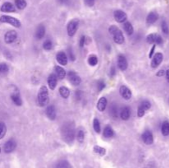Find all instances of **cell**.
<instances>
[{"label":"cell","instance_id":"obj_1","mask_svg":"<svg viewBox=\"0 0 169 168\" xmlns=\"http://www.w3.org/2000/svg\"><path fill=\"white\" fill-rule=\"evenodd\" d=\"M63 139L69 143H72L75 137V129L72 123H67L63 126L61 130Z\"/></svg>","mask_w":169,"mask_h":168},{"label":"cell","instance_id":"obj_2","mask_svg":"<svg viewBox=\"0 0 169 168\" xmlns=\"http://www.w3.org/2000/svg\"><path fill=\"white\" fill-rule=\"evenodd\" d=\"M37 102L40 106H46L49 103V92L46 86H42L37 95Z\"/></svg>","mask_w":169,"mask_h":168},{"label":"cell","instance_id":"obj_3","mask_svg":"<svg viewBox=\"0 0 169 168\" xmlns=\"http://www.w3.org/2000/svg\"><path fill=\"white\" fill-rule=\"evenodd\" d=\"M109 33L113 36V40L115 43L118 44H121L125 41V38L123 35L122 31L116 26H111L109 27Z\"/></svg>","mask_w":169,"mask_h":168},{"label":"cell","instance_id":"obj_4","mask_svg":"<svg viewBox=\"0 0 169 168\" xmlns=\"http://www.w3.org/2000/svg\"><path fill=\"white\" fill-rule=\"evenodd\" d=\"M0 22L2 23H8L12 25V27H21V21L17 19V18H13V17H10V16H7V15H3L2 17H0Z\"/></svg>","mask_w":169,"mask_h":168},{"label":"cell","instance_id":"obj_5","mask_svg":"<svg viewBox=\"0 0 169 168\" xmlns=\"http://www.w3.org/2000/svg\"><path fill=\"white\" fill-rule=\"evenodd\" d=\"M79 22L78 19H73L69 22L67 26V32L69 36H73L75 35L78 27H79Z\"/></svg>","mask_w":169,"mask_h":168},{"label":"cell","instance_id":"obj_6","mask_svg":"<svg viewBox=\"0 0 169 168\" xmlns=\"http://www.w3.org/2000/svg\"><path fill=\"white\" fill-rule=\"evenodd\" d=\"M150 107H151V103L149 102V100H144L143 102H141V104L138 107V116L140 118L143 117L144 114H145V112L148 110L150 109Z\"/></svg>","mask_w":169,"mask_h":168},{"label":"cell","instance_id":"obj_7","mask_svg":"<svg viewBox=\"0 0 169 168\" xmlns=\"http://www.w3.org/2000/svg\"><path fill=\"white\" fill-rule=\"evenodd\" d=\"M68 79L73 85L78 86L81 83V77L79 75L73 71H70L68 74Z\"/></svg>","mask_w":169,"mask_h":168},{"label":"cell","instance_id":"obj_8","mask_svg":"<svg viewBox=\"0 0 169 168\" xmlns=\"http://www.w3.org/2000/svg\"><path fill=\"white\" fill-rule=\"evenodd\" d=\"M147 42L149 44H163V41L161 35H157V34H150L147 36Z\"/></svg>","mask_w":169,"mask_h":168},{"label":"cell","instance_id":"obj_9","mask_svg":"<svg viewBox=\"0 0 169 168\" xmlns=\"http://www.w3.org/2000/svg\"><path fill=\"white\" fill-rule=\"evenodd\" d=\"M17 147V143L14 139H9L8 141H7L3 147V150L6 153H10L15 150V148Z\"/></svg>","mask_w":169,"mask_h":168},{"label":"cell","instance_id":"obj_10","mask_svg":"<svg viewBox=\"0 0 169 168\" xmlns=\"http://www.w3.org/2000/svg\"><path fill=\"white\" fill-rule=\"evenodd\" d=\"M114 18L117 22L122 23V22H125L127 20V15L125 12H123L121 10H117L114 12Z\"/></svg>","mask_w":169,"mask_h":168},{"label":"cell","instance_id":"obj_11","mask_svg":"<svg viewBox=\"0 0 169 168\" xmlns=\"http://www.w3.org/2000/svg\"><path fill=\"white\" fill-rule=\"evenodd\" d=\"M18 38V34L15 31H9L4 35V41L7 44H12Z\"/></svg>","mask_w":169,"mask_h":168},{"label":"cell","instance_id":"obj_12","mask_svg":"<svg viewBox=\"0 0 169 168\" xmlns=\"http://www.w3.org/2000/svg\"><path fill=\"white\" fill-rule=\"evenodd\" d=\"M117 65H118V68L121 71L126 70V68L128 67V62H127V59H126L125 56L122 55V54H120L118 56Z\"/></svg>","mask_w":169,"mask_h":168},{"label":"cell","instance_id":"obj_13","mask_svg":"<svg viewBox=\"0 0 169 168\" xmlns=\"http://www.w3.org/2000/svg\"><path fill=\"white\" fill-rule=\"evenodd\" d=\"M163 54L162 53H157L155 54L154 55V58L152 59V62H151V67L152 68H157L159 66L162 61H163Z\"/></svg>","mask_w":169,"mask_h":168},{"label":"cell","instance_id":"obj_14","mask_svg":"<svg viewBox=\"0 0 169 168\" xmlns=\"http://www.w3.org/2000/svg\"><path fill=\"white\" fill-rule=\"evenodd\" d=\"M142 139L144 143L147 145H150L154 143V136L153 133L149 130H146L145 132H144L142 134Z\"/></svg>","mask_w":169,"mask_h":168},{"label":"cell","instance_id":"obj_15","mask_svg":"<svg viewBox=\"0 0 169 168\" xmlns=\"http://www.w3.org/2000/svg\"><path fill=\"white\" fill-rule=\"evenodd\" d=\"M120 94L125 100H130L132 96L131 91L126 86H121L120 87Z\"/></svg>","mask_w":169,"mask_h":168},{"label":"cell","instance_id":"obj_16","mask_svg":"<svg viewBox=\"0 0 169 168\" xmlns=\"http://www.w3.org/2000/svg\"><path fill=\"white\" fill-rule=\"evenodd\" d=\"M56 60L57 62L61 65H67L68 64V56L64 51H59L56 54Z\"/></svg>","mask_w":169,"mask_h":168},{"label":"cell","instance_id":"obj_17","mask_svg":"<svg viewBox=\"0 0 169 168\" xmlns=\"http://www.w3.org/2000/svg\"><path fill=\"white\" fill-rule=\"evenodd\" d=\"M46 114L47 117L51 120H56V107L53 106V105H50L46 108Z\"/></svg>","mask_w":169,"mask_h":168},{"label":"cell","instance_id":"obj_18","mask_svg":"<svg viewBox=\"0 0 169 168\" xmlns=\"http://www.w3.org/2000/svg\"><path fill=\"white\" fill-rule=\"evenodd\" d=\"M48 85H49V87H50L51 90H55V88L56 87V85H57V77L56 76L55 74H50V76L48 77Z\"/></svg>","mask_w":169,"mask_h":168},{"label":"cell","instance_id":"obj_19","mask_svg":"<svg viewBox=\"0 0 169 168\" xmlns=\"http://www.w3.org/2000/svg\"><path fill=\"white\" fill-rule=\"evenodd\" d=\"M120 118L122 119L123 120H128L130 117V109L128 106H125L123 107L120 112Z\"/></svg>","mask_w":169,"mask_h":168},{"label":"cell","instance_id":"obj_20","mask_svg":"<svg viewBox=\"0 0 169 168\" xmlns=\"http://www.w3.org/2000/svg\"><path fill=\"white\" fill-rule=\"evenodd\" d=\"M1 11L3 12H14L16 11L14 5L12 3L7 2L4 3L1 7Z\"/></svg>","mask_w":169,"mask_h":168},{"label":"cell","instance_id":"obj_21","mask_svg":"<svg viewBox=\"0 0 169 168\" xmlns=\"http://www.w3.org/2000/svg\"><path fill=\"white\" fill-rule=\"evenodd\" d=\"M55 74L59 79H64L65 76H66V72L64 68L60 67V66H56L55 67Z\"/></svg>","mask_w":169,"mask_h":168},{"label":"cell","instance_id":"obj_22","mask_svg":"<svg viewBox=\"0 0 169 168\" xmlns=\"http://www.w3.org/2000/svg\"><path fill=\"white\" fill-rule=\"evenodd\" d=\"M106 106H107V100H106V98L104 97H102L99 99L98 100V102H97V105H96V108L97 110H99V111L102 112L104 111L106 108Z\"/></svg>","mask_w":169,"mask_h":168},{"label":"cell","instance_id":"obj_23","mask_svg":"<svg viewBox=\"0 0 169 168\" xmlns=\"http://www.w3.org/2000/svg\"><path fill=\"white\" fill-rule=\"evenodd\" d=\"M158 19V14L156 12H151L148 15V17L146 18V21L147 23L151 25V24L154 23L155 21Z\"/></svg>","mask_w":169,"mask_h":168},{"label":"cell","instance_id":"obj_24","mask_svg":"<svg viewBox=\"0 0 169 168\" xmlns=\"http://www.w3.org/2000/svg\"><path fill=\"white\" fill-rule=\"evenodd\" d=\"M110 115L113 119H117L118 117V114H119V108L118 106L116 105L115 103H113L110 106V110H109Z\"/></svg>","mask_w":169,"mask_h":168},{"label":"cell","instance_id":"obj_25","mask_svg":"<svg viewBox=\"0 0 169 168\" xmlns=\"http://www.w3.org/2000/svg\"><path fill=\"white\" fill-rule=\"evenodd\" d=\"M45 35H46V28L43 25H40L37 27L36 31H35V37L39 40H41L44 37Z\"/></svg>","mask_w":169,"mask_h":168},{"label":"cell","instance_id":"obj_26","mask_svg":"<svg viewBox=\"0 0 169 168\" xmlns=\"http://www.w3.org/2000/svg\"><path fill=\"white\" fill-rule=\"evenodd\" d=\"M11 99H12L15 105L19 106L22 105V100L20 95L18 94V93H13V94L11 95Z\"/></svg>","mask_w":169,"mask_h":168},{"label":"cell","instance_id":"obj_27","mask_svg":"<svg viewBox=\"0 0 169 168\" xmlns=\"http://www.w3.org/2000/svg\"><path fill=\"white\" fill-rule=\"evenodd\" d=\"M161 132L163 136L169 135V122L168 121H164L162 124L161 127Z\"/></svg>","mask_w":169,"mask_h":168},{"label":"cell","instance_id":"obj_28","mask_svg":"<svg viewBox=\"0 0 169 168\" xmlns=\"http://www.w3.org/2000/svg\"><path fill=\"white\" fill-rule=\"evenodd\" d=\"M59 94L63 98H68L69 97L70 95V91L69 89L66 87H60L59 89Z\"/></svg>","mask_w":169,"mask_h":168},{"label":"cell","instance_id":"obj_29","mask_svg":"<svg viewBox=\"0 0 169 168\" xmlns=\"http://www.w3.org/2000/svg\"><path fill=\"white\" fill-rule=\"evenodd\" d=\"M103 136L105 138H111L114 136V130L111 126H106L103 131Z\"/></svg>","mask_w":169,"mask_h":168},{"label":"cell","instance_id":"obj_30","mask_svg":"<svg viewBox=\"0 0 169 168\" xmlns=\"http://www.w3.org/2000/svg\"><path fill=\"white\" fill-rule=\"evenodd\" d=\"M124 29H125V31L129 35H131L133 33H134V27L132 26V24L130 22H128L126 21L124 23Z\"/></svg>","mask_w":169,"mask_h":168},{"label":"cell","instance_id":"obj_31","mask_svg":"<svg viewBox=\"0 0 169 168\" xmlns=\"http://www.w3.org/2000/svg\"><path fill=\"white\" fill-rule=\"evenodd\" d=\"M88 62L89 64V65L91 66H96L98 63V59H97V56L95 55V54H91L88 57Z\"/></svg>","mask_w":169,"mask_h":168},{"label":"cell","instance_id":"obj_32","mask_svg":"<svg viewBox=\"0 0 169 168\" xmlns=\"http://www.w3.org/2000/svg\"><path fill=\"white\" fill-rule=\"evenodd\" d=\"M56 168H71V166L69 163V162L65 161V160H62L56 164Z\"/></svg>","mask_w":169,"mask_h":168},{"label":"cell","instance_id":"obj_33","mask_svg":"<svg viewBox=\"0 0 169 168\" xmlns=\"http://www.w3.org/2000/svg\"><path fill=\"white\" fill-rule=\"evenodd\" d=\"M15 4L18 9L22 10L26 7V0H15Z\"/></svg>","mask_w":169,"mask_h":168},{"label":"cell","instance_id":"obj_34","mask_svg":"<svg viewBox=\"0 0 169 168\" xmlns=\"http://www.w3.org/2000/svg\"><path fill=\"white\" fill-rule=\"evenodd\" d=\"M7 133V126L3 122H0V139H2Z\"/></svg>","mask_w":169,"mask_h":168},{"label":"cell","instance_id":"obj_35","mask_svg":"<svg viewBox=\"0 0 169 168\" xmlns=\"http://www.w3.org/2000/svg\"><path fill=\"white\" fill-rule=\"evenodd\" d=\"M93 151L94 153H96L99 154L100 156H104L106 154V149L105 148H103V147H100V146H94L93 147Z\"/></svg>","mask_w":169,"mask_h":168},{"label":"cell","instance_id":"obj_36","mask_svg":"<svg viewBox=\"0 0 169 168\" xmlns=\"http://www.w3.org/2000/svg\"><path fill=\"white\" fill-rule=\"evenodd\" d=\"M76 137H77V139L79 143H83L84 141V138H85V134L84 132L82 130H79L78 132H77V134H76Z\"/></svg>","mask_w":169,"mask_h":168},{"label":"cell","instance_id":"obj_37","mask_svg":"<svg viewBox=\"0 0 169 168\" xmlns=\"http://www.w3.org/2000/svg\"><path fill=\"white\" fill-rule=\"evenodd\" d=\"M93 129L95 130V132H96V133L101 132V124H100L99 120L96 118L93 120Z\"/></svg>","mask_w":169,"mask_h":168},{"label":"cell","instance_id":"obj_38","mask_svg":"<svg viewBox=\"0 0 169 168\" xmlns=\"http://www.w3.org/2000/svg\"><path fill=\"white\" fill-rule=\"evenodd\" d=\"M8 66L4 64V63H1L0 64V74H6L8 72Z\"/></svg>","mask_w":169,"mask_h":168},{"label":"cell","instance_id":"obj_39","mask_svg":"<svg viewBox=\"0 0 169 168\" xmlns=\"http://www.w3.org/2000/svg\"><path fill=\"white\" fill-rule=\"evenodd\" d=\"M161 27H162V31H163V32L164 33V34H166V35H168L169 27H168V25H167V23L166 21H163V22H162Z\"/></svg>","mask_w":169,"mask_h":168},{"label":"cell","instance_id":"obj_40","mask_svg":"<svg viewBox=\"0 0 169 168\" xmlns=\"http://www.w3.org/2000/svg\"><path fill=\"white\" fill-rule=\"evenodd\" d=\"M52 45H53L52 42L50 41V40H46V41L44 42V44H43V48H44L45 50H51Z\"/></svg>","mask_w":169,"mask_h":168},{"label":"cell","instance_id":"obj_41","mask_svg":"<svg viewBox=\"0 0 169 168\" xmlns=\"http://www.w3.org/2000/svg\"><path fill=\"white\" fill-rule=\"evenodd\" d=\"M106 87V84L104 83V81H99L98 83H97V90L99 91H102L103 89L105 88Z\"/></svg>","mask_w":169,"mask_h":168},{"label":"cell","instance_id":"obj_42","mask_svg":"<svg viewBox=\"0 0 169 168\" xmlns=\"http://www.w3.org/2000/svg\"><path fill=\"white\" fill-rule=\"evenodd\" d=\"M68 54H69V58L71 60H75V55L73 54V50H72V49H69L68 50Z\"/></svg>","mask_w":169,"mask_h":168},{"label":"cell","instance_id":"obj_43","mask_svg":"<svg viewBox=\"0 0 169 168\" xmlns=\"http://www.w3.org/2000/svg\"><path fill=\"white\" fill-rule=\"evenodd\" d=\"M82 96H83V92H82L80 90H78V91H75V94H74V97L78 100H79L82 98Z\"/></svg>","mask_w":169,"mask_h":168},{"label":"cell","instance_id":"obj_44","mask_svg":"<svg viewBox=\"0 0 169 168\" xmlns=\"http://www.w3.org/2000/svg\"><path fill=\"white\" fill-rule=\"evenodd\" d=\"M85 43H86V37H85L84 35H83L81 38H80V41H79V45H80V47H83Z\"/></svg>","mask_w":169,"mask_h":168},{"label":"cell","instance_id":"obj_45","mask_svg":"<svg viewBox=\"0 0 169 168\" xmlns=\"http://www.w3.org/2000/svg\"><path fill=\"white\" fill-rule=\"evenodd\" d=\"M86 5L88 7H93L95 3V0H84Z\"/></svg>","mask_w":169,"mask_h":168},{"label":"cell","instance_id":"obj_46","mask_svg":"<svg viewBox=\"0 0 169 168\" xmlns=\"http://www.w3.org/2000/svg\"><path fill=\"white\" fill-rule=\"evenodd\" d=\"M115 75H116V68H115L114 66H112L111 68V69H110V76H111V77H113Z\"/></svg>","mask_w":169,"mask_h":168},{"label":"cell","instance_id":"obj_47","mask_svg":"<svg viewBox=\"0 0 169 168\" xmlns=\"http://www.w3.org/2000/svg\"><path fill=\"white\" fill-rule=\"evenodd\" d=\"M155 47H156V45L154 44V45H153V47H152L151 50H150V53H149V58H152V57H153V54H154V53Z\"/></svg>","mask_w":169,"mask_h":168},{"label":"cell","instance_id":"obj_48","mask_svg":"<svg viewBox=\"0 0 169 168\" xmlns=\"http://www.w3.org/2000/svg\"><path fill=\"white\" fill-rule=\"evenodd\" d=\"M164 74H165L164 70H160V71H158V72L157 73V77H162V76L164 75Z\"/></svg>","mask_w":169,"mask_h":168},{"label":"cell","instance_id":"obj_49","mask_svg":"<svg viewBox=\"0 0 169 168\" xmlns=\"http://www.w3.org/2000/svg\"><path fill=\"white\" fill-rule=\"evenodd\" d=\"M165 74H166L167 80L168 81V83H169V69H168V70L166 71V73H165Z\"/></svg>","mask_w":169,"mask_h":168},{"label":"cell","instance_id":"obj_50","mask_svg":"<svg viewBox=\"0 0 169 168\" xmlns=\"http://www.w3.org/2000/svg\"><path fill=\"white\" fill-rule=\"evenodd\" d=\"M0 153H1V148H0Z\"/></svg>","mask_w":169,"mask_h":168}]
</instances>
